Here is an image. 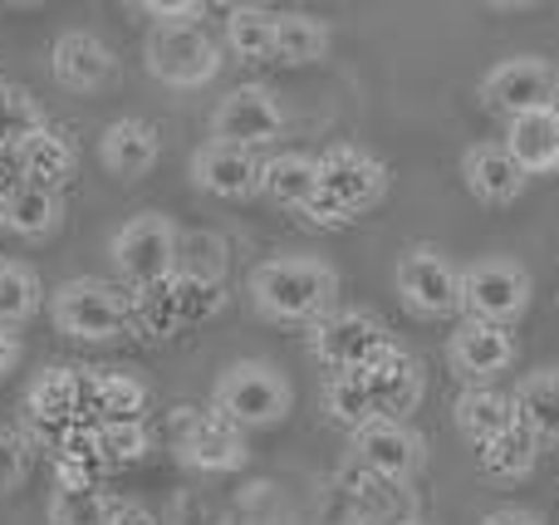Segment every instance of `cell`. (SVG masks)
<instances>
[{
	"label": "cell",
	"mask_w": 559,
	"mask_h": 525,
	"mask_svg": "<svg viewBox=\"0 0 559 525\" xmlns=\"http://www.w3.org/2000/svg\"><path fill=\"white\" fill-rule=\"evenodd\" d=\"M251 305L275 324H309L314 330L324 314H334L338 300V275L334 265L314 261V255H271L251 271L246 281Z\"/></svg>",
	"instance_id": "cell-1"
},
{
	"label": "cell",
	"mask_w": 559,
	"mask_h": 525,
	"mask_svg": "<svg viewBox=\"0 0 559 525\" xmlns=\"http://www.w3.org/2000/svg\"><path fill=\"white\" fill-rule=\"evenodd\" d=\"M143 314V295L128 290L123 281H94V275H79V281H64L49 300V320H55L59 334L69 339H118L128 324Z\"/></svg>",
	"instance_id": "cell-2"
},
{
	"label": "cell",
	"mask_w": 559,
	"mask_h": 525,
	"mask_svg": "<svg viewBox=\"0 0 559 525\" xmlns=\"http://www.w3.org/2000/svg\"><path fill=\"white\" fill-rule=\"evenodd\" d=\"M289 403H295V389H289L285 373L265 359H236L231 369H222V379H216V389H212V413H222V418L241 432L285 422Z\"/></svg>",
	"instance_id": "cell-3"
},
{
	"label": "cell",
	"mask_w": 559,
	"mask_h": 525,
	"mask_svg": "<svg viewBox=\"0 0 559 525\" xmlns=\"http://www.w3.org/2000/svg\"><path fill=\"white\" fill-rule=\"evenodd\" d=\"M177 246H182V231L173 226V216L143 212L118 226L114 241H108V255H114L128 290L147 295V290H163L177 275Z\"/></svg>",
	"instance_id": "cell-4"
},
{
	"label": "cell",
	"mask_w": 559,
	"mask_h": 525,
	"mask_svg": "<svg viewBox=\"0 0 559 525\" xmlns=\"http://www.w3.org/2000/svg\"><path fill=\"white\" fill-rule=\"evenodd\" d=\"M531 310V271L511 255H481L462 271V320H486L511 330Z\"/></svg>",
	"instance_id": "cell-5"
},
{
	"label": "cell",
	"mask_w": 559,
	"mask_h": 525,
	"mask_svg": "<svg viewBox=\"0 0 559 525\" xmlns=\"http://www.w3.org/2000/svg\"><path fill=\"white\" fill-rule=\"evenodd\" d=\"M147 74L167 88H202L222 74V45L202 25H157L143 45Z\"/></svg>",
	"instance_id": "cell-6"
},
{
	"label": "cell",
	"mask_w": 559,
	"mask_h": 525,
	"mask_svg": "<svg viewBox=\"0 0 559 525\" xmlns=\"http://www.w3.org/2000/svg\"><path fill=\"white\" fill-rule=\"evenodd\" d=\"M481 104L506 123L540 108H559V69L545 55H511L481 74Z\"/></svg>",
	"instance_id": "cell-7"
},
{
	"label": "cell",
	"mask_w": 559,
	"mask_h": 525,
	"mask_svg": "<svg viewBox=\"0 0 559 525\" xmlns=\"http://www.w3.org/2000/svg\"><path fill=\"white\" fill-rule=\"evenodd\" d=\"M393 290L423 320H456L462 314V271L432 246H413L397 255Z\"/></svg>",
	"instance_id": "cell-8"
},
{
	"label": "cell",
	"mask_w": 559,
	"mask_h": 525,
	"mask_svg": "<svg viewBox=\"0 0 559 525\" xmlns=\"http://www.w3.org/2000/svg\"><path fill=\"white\" fill-rule=\"evenodd\" d=\"M393 344L388 324L368 310H334L309 330V354L324 363L329 373H354V369H368L378 354Z\"/></svg>",
	"instance_id": "cell-9"
},
{
	"label": "cell",
	"mask_w": 559,
	"mask_h": 525,
	"mask_svg": "<svg viewBox=\"0 0 559 525\" xmlns=\"http://www.w3.org/2000/svg\"><path fill=\"white\" fill-rule=\"evenodd\" d=\"M280 133H285V108H280L275 88H265V84H236L212 108V143L261 153Z\"/></svg>",
	"instance_id": "cell-10"
},
{
	"label": "cell",
	"mask_w": 559,
	"mask_h": 525,
	"mask_svg": "<svg viewBox=\"0 0 559 525\" xmlns=\"http://www.w3.org/2000/svg\"><path fill=\"white\" fill-rule=\"evenodd\" d=\"M383 192H388V167L373 153H364L354 143H338L329 153H319V196L334 212H344L348 222L383 202Z\"/></svg>",
	"instance_id": "cell-11"
},
{
	"label": "cell",
	"mask_w": 559,
	"mask_h": 525,
	"mask_svg": "<svg viewBox=\"0 0 559 525\" xmlns=\"http://www.w3.org/2000/svg\"><path fill=\"white\" fill-rule=\"evenodd\" d=\"M167 438H173V452L192 472H241L246 457H251V452H246L241 428H231L222 413L177 408Z\"/></svg>",
	"instance_id": "cell-12"
},
{
	"label": "cell",
	"mask_w": 559,
	"mask_h": 525,
	"mask_svg": "<svg viewBox=\"0 0 559 525\" xmlns=\"http://www.w3.org/2000/svg\"><path fill=\"white\" fill-rule=\"evenodd\" d=\"M348 438H354L358 467H364L368 477L388 481V487L413 481L417 472H423V462H427V442H423V432H417L413 422L373 418V422H364L358 432H348Z\"/></svg>",
	"instance_id": "cell-13"
},
{
	"label": "cell",
	"mask_w": 559,
	"mask_h": 525,
	"mask_svg": "<svg viewBox=\"0 0 559 525\" xmlns=\"http://www.w3.org/2000/svg\"><path fill=\"white\" fill-rule=\"evenodd\" d=\"M447 363L466 389L496 383L506 369L515 363V334L506 324H486V320H462L447 339Z\"/></svg>",
	"instance_id": "cell-14"
},
{
	"label": "cell",
	"mask_w": 559,
	"mask_h": 525,
	"mask_svg": "<svg viewBox=\"0 0 559 525\" xmlns=\"http://www.w3.org/2000/svg\"><path fill=\"white\" fill-rule=\"evenodd\" d=\"M364 373V389L373 398V413L378 418H397L407 422V413L423 408V393H427V379H423V363L403 349V344H388Z\"/></svg>",
	"instance_id": "cell-15"
},
{
	"label": "cell",
	"mask_w": 559,
	"mask_h": 525,
	"mask_svg": "<svg viewBox=\"0 0 559 525\" xmlns=\"http://www.w3.org/2000/svg\"><path fill=\"white\" fill-rule=\"evenodd\" d=\"M10 157H15L20 182L49 187V192H59V187H64L69 177L79 172V147H74V138H69L64 128H49V123L25 128V133L10 143Z\"/></svg>",
	"instance_id": "cell-16"
},
{
	"label": "cell",
	"mask_w": 559,
	"mask_h": 525,
	"mask_svg": "<svg viewBox=\"0 0 559 525\" xmlns=\"http://www.w3.org/2000/svg\"><path fill=\"white\" fill-rule=\"evenodd\" d=\"M265 177V157L246 153V147H226V143H202L192 153V182L202 192L222 196V202H246L261 192Z\"/></svg>",
	"instance_id": "cell-17"
},
{
	"label": "cell",
	"mask_w": 559,
	"mask_h": 525,
	"mask_svg": "<svg viewBox=\"0 0 559 525\" xmlns=\"http://www.w3.org/2000/svg\"><path fill=\"white\" fill-rule=\"evenodd\" d=\"M462 182L481 206H511L521 202L531 177L511 163V153L501 143H472L462 153Z\"/></svg>",
	"instance_id": "cell-18"
},
{
	"label": "cell",
	"mask_w": 559,
	"mask_h": 525,
	"mask_svg": "<svg viewBox=\"0 0 559 525\" xmlns=\"http://www.w3.org/2000/svg\"><path fill=\"white\" fill-rule=\"evenodd\" d=\"M49 69H55V79L64 88L94 94V88H104L114 79V49L98 35H88V29H64L55 39V49H49Z\"/></svg>",
	"instance_id": "cell-19"
},
{
	"label": "cell",
	"mask_w": 559,
	"mask_h": 525,
	"mask_svg": "<svg viewBox=\"0 0 559 525\" xmlns=\"http://www.w3.org/2000/svg\"><path fill=\"white\" fill-rule=\"evenodd\" d=\"M98 157H104V167L114 177L138 182V177H147L157 167L163 138H157V128L147 123V118H118V123H108L104 138H98Z\"/></svg>",
	"instance_id": "cell-20"
},
{
	"label": "cell",
	"mask_w": 559,
	"mask_h": 525,
	"mask_svg": "<svg viewBox=\"0 0 559 525\" xmlns=\"http://www.w3.org/2000/svg\"><path fill=\"white\" fill-rule=\"evenodd\" d=\"M501 147L525 177H550L559 172V108H540L506 123Z\"/></svg>",
	"instance_id": "cell-21"
},
{
	"label": "cell",
	"mask_w": 559,
	"mask_h": 525,
	"mask_svg": "<svg viewBox=\"0 0 559 525\" xmlns=\"http://www.w3.org/2000/svg\"><path fill=\"white\" fill-rule=\"evenodd\" d=\"M452 422L456 432H462L472 448H486V442H496L501 432H511L515 422V398L506 389H496V383H481V389H462L452 403Z\"/></svg>",
	"instance_id": "cell-22"
},
{
	"label": "cell",
	"mask_w": 559,
	"mask_h": 525,
	"mask_svg": "<svg viewBox=\"0 0 559 525\" xmlns=\"http://www.w3.org/2000/svg\"><path fill=\"white\" fill-rule=\"evenodd\" d=\"M515 398V418L531 432L540 448H559V363L555 369H535L525 373L511 389Z\"/></svg>",
	"instance_id": "cell-23"
},
{
	"label": "cell",
	"mask_w": 559,
	"mask_h": 525,
	"mask_svg": "<svg viewBox=\"0 0 559 525\" xmlns=\"http://www.w3.org/2000/svg\"><path fill=\"white\" fill-rule=\"evenodd\" d=\"M147 408V389L128 373H94L84 379V413H94V428H118V422H138Z\"/></svg>",
	"instance_id": "cell-24"
},
{
	"label": "cell",
	"mask_w": 559,
	"mask_h": 525,
	"mask_svg": "<svg viewBox=\"0 0 559 525\" xmlns=\"http://www.w3.org/2000/svg\"><path fill=\"white\" fill-rule=\"evenodd\" d=\"M59 216H64V202H59V192H49V187L20 182L0 196V226L15 236H29V241L55 231Z\"/></svg>",
	"instance_id": "cell-25"
},
{
	"label": "cell",
	"mask_w": 559,
	"mask_h": 525,
	"mask_svg": "<svg viewBox=\"0 0 559 525\" xmlns=\"http://www.w3.org/2000/svg\"><path fill=\"white\" fill-rule=\"evenodd\" d=\"M261 192L271 196L275 206L305 212V206L319 196V157H309V153H275V157H265Z\"/></svg>",
	"instance_id": "cell-26"
},
{
	"label": "cell",
	"mask_w": 559,
	"mask_h": 525,
	"mask_svg": "<svg viewBox=\"0 0 559 525\" xmlns=\"http://www.w3.org/2000/svg\"><path fill=\"white\" fill-rule=\"evenodd\" d=\"M329 45H334V29L319 15H305V10L275 15V64H289V69L319 64L329 55Z\"/></svg>",
	"instance_id": "cell-27"
},
{
	"label": "cell",
	"mask_w": 559,
	"mask_h": 525,
	"mask_svg": "<svg viewBox=\"0 0 559 525\" xmlns=\"http://www.w3.org/2000/svg\"><path fill=\"white\" fill-rule=\"evenodd\" d=\"M540 442L531 438V432L515 422L511 432H501L496 442H486V448H476V462H481V472L491 481H525L535 467H540Z\"/></svg>",
	"instance_id": "cell-28"
},
{
	"label": "cell",
	"mask_w": 559,
	"mask_h": 525,
	"mask_svg": "<svg viewBox=\"0 0 559 525\" xmlns=\"http://www.w3.org/2000/svg\"><path fill=\"white\" fill-rule=\"evenodd\" d=\"M226 49L246 64H265L275 59V10L265 5H236L226 15Z\"/></svg>",
	"instance_id": "cell-29"
},
{
	"label": "cell",
	"mask_w": 559,
	"mask_h": 525,
	"mask_svg": "<svg viewBox=\"0 0 559 525\" xmlns=\"http://www.w3.org/2000/svg\"><path fill=\"white\" fill-rule=\"evenodd\" d=\"M29 413H35L39 422H55V428L74 422L79 413H84V373L49 369L45 379L29 389Z\"/></svg>",
	"instance_id": "cell-30"
},
{
	"label": "cell",
	"mask_w": 559,
	"mask_h": 525,
	"mask_svg": "<svg viewBox=\"0 0 559 525\" xmlns=\"http://www.w3.org/2000/svg\"><path fill=\"white\" fill-rule=\"evenodd\" d=\"M118 501L88 481H59L49 497V525H114Z\"/></svg>",
	"instance_id": "cell-31"
},
{
	"label": "cell",
	"mask_w": 559,
	"mask_h": 525,
	"mask_svg": "<svg viewBox=\"0 0 559 525\" xmlns=\"http://www.w3.org/2000/svg\"><path fill=\"white\" fill-rule=\"evenodd\" d=\"M324 413L338 422V428H348V432H358L364 422H373L378 413H373V398H368V389H364V373H329L324 379Z\"/></svg>",
	"instance_id": "cell-32"
},
{
	"label": "cell",
	"mask_w": 559,
	"mask_h": 525,
	"mask_svg": "<svg viewBox=\"0 0 559 525\" xmlns=\"http://www.w3.org/2000/svg\"><path fill=\"white\" fill-rule=\"evenodd\" d=\"M39 275L20 261H0V330H15L39 310Z\"/></svg>",
	"instance_id": "cell-33"
},
{
	"label": "cell",
	"mask_w": 559,
	"mask_h": 525,
	"mask_svg": "<svg viewBox=\"0 0 559 525\" xmlns=\"http://www.w3.org/2000/svg\"><path fill=\"white\" fill-rule=\"evenodd\" d=\"M94 448L104 467H128L147 452V432L143 422H118V428H94Z\"/></svg>",
	"instance_id": "cell-34"
},
{
	"label": "cell",
	"mask_w": 559,
	"mask_h": 525,
	"mask_svg": "<svg viewBox=\"0 0 559 525\" xmlns=\"http://www.w3.org/2000/svg\"><path fill=\"white\" fill-rule=\"evenodd\" d=\"M29 472V442L25 432L0 428V491H15Z\"/></svg>",
	"instance_id": "cell-35"
},
{
	"label": "cell",
	"mask_w": 559,
	"mask_h": 525,
	"mask_svg": "<svg viewBox=\"0 0 559 525\" xmlns=\"http://www.w3.org/2000/svg\"><path fill=\"white\" fill-rule=\"evenodd\" d=\"M143 15H153L157 25H197V20L206 15L202 0H143Z\"/></svg>",
	"instance_id": "cell-36"
},
{
	"label": "cell",
	"mask_w": 559,
	"mask_h": 525,
	"mask_svg": "<svg viewBox=\"0 0 559 525\" xmlns=\"http://www.w3.org/2000/svg\"><path fill=\"white\" fill-rule=\"evenodd\" d=\"M476 525H545L535 511H521V506H506V511H491V516H481Z\"/></svg>",
	"instance_id": "cell-37"
},
{
	"label": "cell",
	"mask_w": 559,
	"mask_h": 525,
	"mask_svg": "<svg viewBox=\"0 0 559 525\" xmlns=\"http://www.w3.org/2000/svg\"><path fill=\"white\" fill-rule=\"evenodd\" d=\"M114 525H163L153 516L147 506H133V501H118V511H114Z\"/></svg>",
	"instance_id": "cell-38"
},
{
	"label": "cell",
	"mask_w": 559,
	"mask_h": 525,
	"mask_svg": "<svg viewBox=\"0 0 559 525\" xmlns=\"http://www.w3.org/2000/svg\"><path fill=\"white\" fill-rule=\"evenodd\" d=\"M15 363H20V339L10 330H0V379H5Z\"/></svg>",
	"instance_id": "cell-39"
},
{
	"label": "cell",
	"mask_w": 559,
	"mask_h": 525,
	"mask_svg": "<svg viewBox=\"0 0 559 525\" xmlns=\"http://www.w3.org/2000/svg\"><path fill=\"white\" fill-rule=\"evenodd\" d=\"M397 525H427V521H397Z\"/></svg>",
	"instance_id": "cell-40"
}]
</instances>
